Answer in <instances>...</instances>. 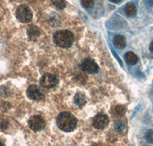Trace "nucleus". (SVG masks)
I'll use <instances>...</instances> for the list:
<instances>
[{"label":"nucleus","instance_id":"nucleus-10","mask_svg":"<svg viewBox=\"0 0 153 146\" xmlns=\"http://www.w3.org/2000/svg\"><path fill=\"white\" fill-rule=\"evenodd\" d=\"M113 43H114V45L116 47L120 49H124L126 47V42L125 38L121 35H117L114 37V38H113Z\"/></svg>","mask_w":153,"mask_h":146},{"label":"nucleus","instance_id":"nucleus-9","mask_svg":"<svg viewBox=\"0 0 153 146\" xmlns=\"http://www.w3.org/2000/svg\"><path fill=\"white\" fill-rule=\"evenodd\" d=\"M74 102L80 108L84 107L87 103V99H86L85 95L83 94L82 92H77L74 96Z\"/></svg>","mask_w":153,"mask_h":146},{"label":"nucleus","instance_id":"nucleus-4","mask_svg":"<svg viewBox=\"0 0 153 146\" xmlns=\"http://www.w3.org/2000/svg\"><path fill=\"white\" fill-rule=\"evenodd\" d=\"M28 126L31 130L38 132L42 131L45 127V122L40 115H34L28 120Z\"/></svg>","mask_w":153,"mask_h":146},{"label":"nucleus","instance_id":"nucleus-12","mask_svg":"<svg viewBox=\"0 0 153 146\" xmlns=\"http://www.w3.org/2000/svg\"><path fill=\"white\" fill-rule=\"evenodd\" d=\"M40 29L36 26H32L28 29V35L31 40H35L40 35Z\"/></svg>","mask_w":153,"mask_h":146},{"label":"nucleus","instance_id":"nucleus-2","mask_svg":"<svg viewBox=\"0 0 153 146\" xmlns=\"http://www.w3.org/2000/svg\"><path fill=\"white\" fill-rule=\"evenodd\" d=\"M74 40V34L68 30L57 31L54 35V42L60 47H70L73 44Z\"/></svg>","mask_w":153,"mask_h":146},{"label":"nucleus","instance_id":"nucleus-11","mask_svg":"<svg viewBox=\"0 0 153 146\" xmlns=\"http://www.w3.org/2000/svg\"><path fill=\"white\" fill-rule=\"evenodd\" d=\"M125 14L129 17H133L136 14V7L133 3H128L124 8Z\"/></svg>","mask_w":153,"mask_h":146},{"label":"nucleus","instance_id":"nucleus-15","mask_svg":"<svg viewBox=\"0 0 153 146\" xmlns=\"http://www.w3.org/2000/svg\"><path fill=\"white\" fill-rule=\"evenodd\" d=\"M53 5L59 9H64L66 7L65 0H51Z\"/></svg>","mask_w":153,"mask_h":146},{"label":"nucleus","instance_id":"nucleus-13","mask_svg":"<svg viewBox=\"0 0 153 146\" xmlns=\"http://www.w3.org/2000/svg\"><path fill=\"white\" fill-rule=\"evenodd\" d=\"M125 59L126 61L127 62V63H129V65H135L139 61L137 56L132 52H127L126 54Z\"/></svg>","mask_w":153,"mask_h":146},{"label":"nucleus","instance_id":"nucleus-16","mask_svg":"<svg viewBox=\"0 0 153 146\" xmlns=\"http://www.w3.org/2000/svg\"><path fill=\"white\" fill-rule=\"evenodd\" d=\"M125 127H126V125L125 123H124L123 121L118 120L115 122V125H114L115 130L117 131L118 132H123V131L125 129Z\"/></svg>","mask_w":153,"mask_h":146},{"label":"nucleus","instance_id":"nucleus-23","mask_svg":"<svg viewBox=\"0 0 153 146\" xmlns=\"http://www.w3.org/2000/svg\"><path fill=\"white\" fill-rule=\"evenodd\" d=\"M92 146H100V145H98V144H94V145H92Z\"/></svg>","mask_w":153,"mask_h":146},{"label":"nucleus","instance_id":"nucleus-3","mask_svg":"<svg viewBox=\"0 0 153 146\" xmlns=\"http://www.w3.org/2000/svg\"><path fill=\"white\" fill-rule=\"evenodd\" d=\"M32 12L26 5H21L16 10V17L19 21L23 23H28L32 19Z\"/></svg>","mask_w":153,"mask_h":146},{"label":"nucleus","instance_id":"nucleus-21","mask_svg":"<svg viewBox=\"0 0 153 146\" xmlns=\"http://www.w3.org/2000/svg\"><path fill=\"white\" fill-rule=\"evenodd\" d=\"M110 2H113V3H118V2H120L121 0H110Z\"/></svg>","mask_w":153,"mask_h":146},{"label":"nucleus","instance_id":"nucleus-8","mask_svg":"<svg viewBox=\"0 0 153 146\" xmlns=\"http://www.w3.org/2000/svg\"><path fill=\"white\" fill-rule=\"evenodd\" d=\"M27 96L29 99L32 100H36V101L41 100L44 98L42 92L38 89L37 85H31L28 87V89H27Z\"/></svg>","mask_w":153,"mask_h":146},{"label":"nucleus","instance_id":"nucleus-17","mask_svg":"<svg viewBox=\"0 0 153 146\" xmlns=\"http://www.w3.org/2000/svg\"><path fill=\"white\" fill-rule=\"evenodd\" d=\"M145 139L149 143L153 144V132L152 131H148L145 134Z\"/></svg>","mask_w":153,"mask_h":146},{"label":"nucleus","instance_id":"nucleus-14","mask_svg":"<svg viewBox=\"0 0 153 146\" xmlns=\"http://www.w3.org/2000/svg\"><path fill=\"white\" fill-rule=\"evenodd\" d=\"M125 107L123 105H117L115 106L114 108L112 110V114L116 116H122L125 113Z\"/></svg>","mask_w":153,"mask_h":146},{"label":"nucleus","instance_id":"nucleus-6","mask_svg":"<svg viewBox=\"0 0 153 146\" xmlns=\"http://www.w3.org/2000/svg\"><path fill=\"white\" fill-rule=\"evenodd\" d=\"M109 124V118L105 114H98L93 119V125L95 129H103Z\"/></svg>","mask_w":153,"mask_h":146},{"label":"nucleus","instance_id":"nucleus-18","mask_svg":"<svg viewBox=\"0 0 153 146\" xmlns=\"http://www.w3.org/2000/svg\"><path fill=\"white\" fill-rule=\"evenodd\" d=\"M80 1H81L82 5L87 9L91 8L94 4V0H80Z\"/></svg>","mask_w":153,"mask_h":146},{"label":"nucleus","instance_id":"nucleus-19","mask_svg":"<svg viewBox=\"0 0 153 146\" xmlns=\"http://www.w3.org/2000/svg\"><path fill=\"white\" fill-rule=\"evenodd\" d=\"M149 49H150V51H151L152 52H153V41L151 42V44H150Z\"/></svg>","mask_w":153,"mask_h":146},{"label":"nucleus","instance_id":"nucleus-7","mask_svg":"<svg viewBox=\"0 0 153 146\" xmlns=\"http://www.w3.org/2000/svg\"><path fill=\"white\" fill-rule=\"evenodd\" d=\"M80 68L82 71L87 73H97L99 71V67L97 64L91 59H85L82 62L80 65Z\"/></svg>","mask_w":153,"mask_h":146},{"label":"nucleus","instance_id":"nucleus-1","mask_svg":"<svg viewBox=\"0 0 153 146\" xmlns=\"http://www.w3.org/2000/svg\"><path fill=\"white\" fill-rule=\"evenodd\" d=\"M57 127L63 132H72L76 127L77 119L69 112H62L57 116Z\"/></svg>","mask_w":153,"mask_h":146},{"label":"nucleus","instance_id":"nucleus-20","mask_svg":"<svg viewBox=\"0 0 153 146\" xmlns=\"http://www.w3.org/2000/svg\"><path fill=\"white\" fill-rule=\"evenodd\" d=\"M147 2L149 5H153V0H147Z\"/></svg>","mask_w":153,"mask_h":146},{"label":"nucleus","instance_id":"nucleus-5","mask_svg":"<svg viewBox=\"0 0 153 146\" xmlns=\"http://www.w3.org/2000/svg\"><path fill=\"white\" fill-rule=\"evenodd\" d=\"M40 83L43 87L51 89L54 87L58 83V79L52 74H45L41 78Z\"/></svg>","mask_w":153,"mask_h":146},{"label":"nucleus","instance_id":"nucleus-22","mask_svg":"<svg viewBox=\"0 0 153 146\" xmlns=\"http://www.w3.org/2000/svg\"><path fill=\"white\" fill-rule=\"evenodd\" d=\"M0 146H5V144H4V142L1 139H0Z\"/></svg>","mask_w":153,"mask_h":146}]
</instances>
